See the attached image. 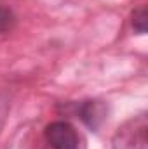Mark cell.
Instances as JSON below:
<instances>
[{
    "mask_svg": "<svg viewBox=\"0 0 148 149\" xmlns=\"http://www.w3.org/2000/svg\"><path fill=\"white\" fill-rule=\"evenodd\" d=\"M113 149H148V120L147 114L141 113L127 120L111 139Z\"/></svg>",
    "mask_w": 148,
    "mask_h": 149,
    "instance_id": "obj_1",
    "label": "cell"
},
{
    "mask_svg": "<svg viewBox=\"0 0 148 149\" xmlns=\"http://www.w3.org/2000/svg\"><path fill=\"white\" fill-rule=\"evenodd\" d=\"M44 137L52 149H77L78 148V134L68 121L58 120L45 127Z\"/></svg>",
    "mask_w": 148,
    "mask_h": 149,
    "instance_id": "obj_2",
    "label": "cell"
},
{
    "mask_svg": "<svg viewBox=\"0 0 148 149\" xmlns=\"http://www.w3.org/2000/svg\"><path fill=\"white\" fill-rule=\"evenodd\" d=\"M77 114L91 130H98L106 118V106L101 101H84L77 106Z\"/></svg>",
    "mask_w": 148,
    "mask_h": 149,
    "instance_id": "obj_3",
    "label": "cell"
},
{
    "mask_svg": "<svg viewBox=\"0 0 148 149\" xmlns=\"http://www.w3.org/2000/svg\"><path fill=\"white\" fill-rule=\"evenodd\" d=\"M18 23V16L7 5H0V33H9Z\"/></svg>",
    "mask_w": 148,
    "mask_h": 149,
    "instance_id": "obj_4",
    "label": "cell"
},
{
    "mask_svg": "<svg viewBox=\"0 0 148 149\" xmlns=\"http://www.w3.org/2000/svg\"><path fill=\"white\" fill-rule=\"evenodd\" d=\"M132 28L140 35H145L147 33V7L145 5H140L132 12Z\"/></svg>",
    "mask_w": 148,
    "mask_h": 149,
    "instance_id": "obj_5",
    "label": "cell"
}]
</instances>
